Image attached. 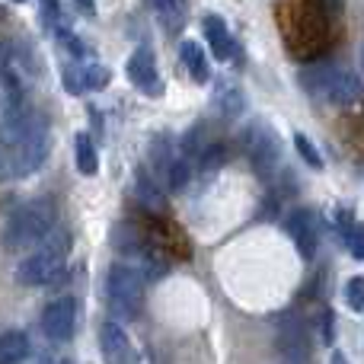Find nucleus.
<instances>
[{
    "label": "nucleus",
    "instance_id": "obj_1",
    "mask_svg": "<svg viewBox=\"0 0 364 364\" xmlns=\"http://www.w3.org/2000/svg\"><path fill=\"white\" fill-rule=\"evenodd\" d=\"M58 220V205L55 198H32L23 208L10 214L4 227V246L6 250H29V246L42 243Z\"/></svg>",
    "mask_w": 364,
    "mask_h": 364
},
{
    "label": "nucleus",
    "instance_id": "obj_2",
    "mask_svg": "<svg viewBox=\"0 0 364 364\" xmlns=\"http://www.w3.org/2000/svg\"><path fill=\"white\" fill-rule=\"evenodd\" d=\"M64 265H68V240H48L19 262L16 282L26 284V288H45V284L61 278Z\"/></svg>",
    "mask_w": 364,
    "mask_h": 364
},
{
    "label": "nucleus",
    "instance_id": "obj_3",
    "mask_svg": "<svg viewBox=\"0 0 364 364\" xmlns=\"http://www.w3.org/2000/svg\"><path fill=\"white\" fill-rule=\"evenodd\" d=\"M304 83H307L316 96H323V100H329V102H339V106H352L364 93L361 77L348 68H320L304 77Z\"/></svg>",
    "mask_w": 364,
    "mask_h": 364
},
{
    "label": "nucleus",
    "instance_id": "obj_4",
    "mask_svg": "<svg viewBox=\"0 0 364 364\" xmlns=\"http://www.w3.org/2000/svg\"><path fill=\"white\" fill-rule=\"evenodd\" d=\"M106 294L119 316H134L141 310V304H144V282L128 265H112L106 278Z\"/></svg>",
    "mask_w": 364,
    "mask_h": 364
},
{
    "label": "nucleus",
    "instance_id": "obj_5",
    "mask_svg": "<svg viewBox=\"0 0 364 364\" xmlns=\"http://www.w3.org/2000/svg\"><path fill=\"white\" fill-rule=\"evenodd\" d=\"M246 157L252 160V166H256L259 173H269L272 166L278 164V157H282V147H278V134L272 132L269 125H262V122H252L250 128H246Z\"/></svg>",
    "mask_w": 364,
    "mask_h": 364
},
{
    "label": "nucleus",
    "instance_id": "obj_6",
    "mask_svg": "<svg viewBox=\"0 0 364 364\" xmlns=\"http://www.w3.org/2000/svg\"><path fill=\"white\" fill-rule=\"evenodd\" d=\"M77 326V304L74 297H58L42 310V333L51 342H68Z\"/></svg>",
    "mask_w": 364,
    "mask_h": 364
},
{
    "label": "nucleus",
    "instance_id": "obj_7",
    "mask_svg": "<svg viewBox=\"0 0 364 364\" xmlns=\"http://www.w3.org/2000/svg\"><path fill=\"white\" fill-rule=\"evenodd\" d=\"M128 80L147 96H160L164 93V80H160V70H157V58L147 45H141L132 58H128Z\"/></svg>",
    "mask_w": 364,
    "mask_h": 364
},
{
    "label": "nucleus",
    "instance_id": "obj_8",
    "mask_svg": "<svg viewBox=\"0 0 364 364\" xmlns=\"http://www.w3.org/2000/svg\"><path fill=\"white\" fill-rule=\"evenodd\" d=\"M100 352L106 364H134V346L128 339V333L115 320L102 323L100 329Z\"/></svg>",
    "mask_w": 364,
    "mask_h": 364
},
{
    "label": "nucleus",
    "instance_id": "obj_9",
    "mask_svg": "<svg viewBox=\"0 0 364 364\" xmlns=\"http://www.w3.org/2000/svg\"><path fill=\"white\" fill-rule=\"evenodd\" d=\"M288 230H291V237H294V246H297V252H301V259L310 262V259L316 256V246H320V220H316V214L307 211V208L294 211L288 220Z\"/></svg>",
    "mask_w": 364,
    "mask_h": 364
},
{
    "label": "nucleus",
    "instance_id": "obj_10",
    "mask_svg": "<svg viewBox=\"0 0 364 364\" xmlns=\"http://www.w3.org/2000/svg\"><path fill=\"white\" fill-rule=\"evenodd\" d=\"M64 83L74 96L87 93V90H100L109 83V68H102L100 61H83V64H68L64 68Z\"/></svg>",
    "mask_w": 364,
    "mask_h": 364
},
{
    "label": "nucleus",
    "instance_id": "obj_11",
    "mask_svg": "<svg viewBox=\"0 0 364 364\" xmlns=\"http://www.w3.org/2000/svg\"><path fill=\"white\" fill-rule=\"evenodd\" d=\"M201 29H205V38H208V45H211V55L218 58V61H227V58L233 55V36H230V29H227L224 19L205 16Z\"/></svg>",
    "mask_w": 364,
    "mask_h": 364
},
{
    "label": "nucleus",
    "instance_id": "obj_12",
    "mask_svg": "<svg viewBox=\"0 0 364 364\" xmlns=\"http://www.w3.org/2000/svg\"><path fill=\"white\" fill-rule=\"evenodd\" d=\"M29 336L19 329H6L0 333V364H19L29 358Z\"/></svg>",
    "mask_w": 364,
    "mask_h": 364
},
{
    "label": "nucleus",
    "instance_id": "obj_13",
    "mask_svg": "<svg viewBox=\"0 0 364 364\" xmlns=\"http://www.w3.org/2000/svg\"><path fill=\"white\" fill-rule=\"evenodd\" d=\"M179 58H182V64H186L188 77H192L195 83H208V77H211V68H208V58H205V51H201L198 42H192V38H188V42H182Z\"/></svg>",
    "mask_w": 364,
    "mask_h": 364
},
{
    "label": "nucleus",
    "instance_id": "obj_14",
    "mask_svg": "<svg viewBox=\"0 0 364 364\" xmlns=\"http://www.w3.org/2000/svg\"><path fill=\"white\" fill-rule=\"evenodd\" d=\"M151 6L157 10L164 29L170 32H179L188 19V0H151Z\"/></svg>",
    "mask_w": 364,
    "mask_h": 364
},
{
    "label": "nucleus",
    "instance_id": "obj_15",
    "mask_svg": "<svg viewBox=\"0 0 364 364\" xmlns=\"http://www.w3.org/2000/svg\"><path fill=\"white\" fill-rule=\"evenodd\" d=\"M74 157H77V170L83 176H96L100 173V154H96V144L90 141V134H77L74 138Z\"/></svg>",
    "mask_w": 364,
    "mask_h": 364
},
{
    "label": "nucleus",
    "instance_id": "obj_16",
    "mask_svg": "<svg viewBox=\"0 0 364 364\" xmlns=\"http://www.w3.org/2000/svg\"><path fill=\"white\" fill-rule=\"evenodd\" d=\"M284 355L291 364H307L310 361V339L304 333V326H288L284 329Z\"/></svg>",
    "mask_w": 364,
    "mask_h": 364
},
{
    "label": "nucleus",
    "instance_id": "obj_17",
    "mask_svg": "<svg viewBox=\"0 0 364 364\" xmlns=\"http://www.w3.org/2000/svg\"><path fill=\"white\" fill-rule=\"evenodd\" d=\"M342 297H346V307L355 310V314H361L364 310V278H348L346 282V291H342Z\"/></svg>",
    "mask_w": 364,
    "mask_h": 364
},
{
    "label": "nucleus",
    "instance_id": "obj_18",
    "mask_svg": "<svg viewBox=\"0 0 364 364\" xmlns=\"http://www.w3.org/2000/svg\"><path fill=\"white\" fill-rule=\"evenodd\" d=\"M218 106L224 109L227 115H237L240 109H243V96L237 93V87H230V83H220V87H218Z\"/></svg>",
    "mask_w": 364,
    "mask_h": 364
},
{
    "label": "nucleus",
    "instance_id": "obj_19",
    "mask_svg": "<svg viewBox=\"0 0 364 364\" xmlns=\"http://www.w3.org/2000/svg\"><path fill=\"white\" fill-rule=\"evenodd\" d=\"M294 147H297V154H301V157L307 160L310 166H314V170H320V166H323V157H320V154H316L314 141H310L307 134H301V132H297V134H294Z\"/></svg>",
    "mask_w": 364,
    "mask_h": 364
},
{
    "label": "nucleus",
    "instance_id": "obj_20",
    "mask_svg": "<svg viewBox=\"0 0 364 364\" xmlns=\"http://www.w3.org/2000/svg\"><path fill=\"white\" fill-rule=\"evenodd\" d=\"M138 198L144 201L147 208H164V195H160L157 186H154L151 179H144V176L138 179Z\"/></svg>",
    "mask_w": 364,
    "mask_h": 364
},
{
    "label": "nucleus",
    "instance_id": "obj_21",
    "mask_svg": "<svg viewBox=\"0 0 364 364\" xmlns=\"http://www.w3.org/2000/svg\"><path fill=\"white\" fill-rule=\"evenodd\" d=\"M346 243H348V252L355 259H364V224H352L346 230Z\"/></svg>",
    "mask_w": 364,
    "mask_h": 364
},
{
    "label": "nucleus",
    "instance_id": "obj_22",
    "mask_svg": "<svg viewBox=\"0 0 364 364\" xmlns=\"http://www.w3.org/2000/svg\"><path fill=\"white\" fill-rule=\"evenodd\" d=\"M166 179H170L173 188H182V186H186V179H188V164H182V160H173L170 170H166Z\"/></svg>",
    "mask_w": 364,
    "mask_h": 364
},
{
    "label": "nucleus",
    "instance_id": "obj_23",
    "mask_svg": "<svg viewBox=\"0 0 364 364\" xmlns=\"http://www.w3.org/2000/svg\"><path fill=\"white\" fill-rule=\"evenodd\" d=\"M42 13H45V23H48V26H58V32L64 29V26H61L64 13H61V4H58V0H42Z\"/></svg>",
    "mask_w": 364,
    "mask_h": 364
},
{
    "label": "nucleus",
    "instance_id": "obj_24",
    "mask_svg": "<svg viewBox=\"0 0 364 364\" xmlns=\"http://www.w3.org/2000/svg\"><path fill=\"white\" fill-rule=\"evenodd\" d=\"M4 179H16V170H13V160H10V154L0 147V182Z\"/></svg>",
    "mask_w": 364,
    "mask_h": 364
},
{
    "label": "nucleus",
    "instance_id": "obj_25",
    "mask_svg": "<svg viewBox=\"0 0 364 364\" xmlns=\"http://www.w3.org/2000/svg\"><path fill=\"white\" fill-rule=\"evenodd\" d=\"M333 364H346V361H342V355H336V358H333Z\"/></svg>",
    "mask_w": 364,
    "mask_h": 364
},
{
    "label": "nucleus",
    "instance_id": "obj_26",
    "mask_svg": "<svg viewBox=\"0 0 364 364\" xmlns=\"http://www.w3.org/2000/svg\"><path fill=\"white\" fill-rule=\"evenodd\" d=\"M77 4H83V6H90V4H93V0H77Z\"/></svg>",
    "mask_w": 364,
    "mask_h": 364
},
{
    "label": "nucleus",
    "instance_id": "obj_27",
    "mask_svg": "<svg viewBox=\"0 0 364 364\" xmlns=\"http://www.w3.org/2000/svg\"><path fill=\"white\" fill-rule=\"evenodd\" d=\"M55 364H70V361H55Z\"/></svg>",
    "mask_w": 364,
    "mask_h": 364
},
{
    "label": "nucleus",
    "instance_id": "obj_28",
    "mask_svg": "<svg viewBox=\"0 0 364 364\" xmlns=\"http://www.w3.org/2000/svg\"><path fill=\"white\" fill-rule=\"evenodd\" d=\"M16 4H23V0H16Z\"/></svg>",
    "mask_w": 364,
    "mask_h": 364
}]
</instances>
